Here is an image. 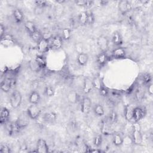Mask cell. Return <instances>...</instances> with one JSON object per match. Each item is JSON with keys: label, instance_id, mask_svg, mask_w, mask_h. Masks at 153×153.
I'll list each match as a JSON object with an SVG mask.
<instances>
[{"label": "cell", "instance_id": "cell-1", "mask_svg": "<svg viewBox=\"0 0 153 153\" xmlns=\"http://www.w3.org/2000/svg\"><path fill=\"white\" fill-rule=\"evenodd\" d=\"M22 96L21 93L17 91L14 90L11 94L10 98V102L11 107L14 109L19 108L22 103Z\"/></svg>", "mask_w": 153, "mask_h": 153}, {"label": "cell", "instance_id": "cell-2", "mask_svg": "<svg viewBox=\"0 0 153 153\" xmlns=\"http://www.w3.org/2000/svg\"><path fill=\"white\" fill-rule=\"evenodd\" d=\"M30 118L29 117V115L27 113V111L26 112H22L19 116L18 117L17 120L16 121L19 127L22 129L23 128H25L27 127L30 121Z\"/></svg>", "mask_w": 153, "mask_h": 153}, {"label": "cell", "instance_id": "cell-3", "mask_svg": "<svg viewBox=\"0 0 153 153\" xmlns=\"http://www.w3.org/2000/svg\"><path fill=\"white\" fill-rule=\"evenodd\" d=\"M26 111L30 119L32 120L36 119L41 113L40 108L36 104H32L28 107Z\"/></svg>", "mask_w": 153, "mask_h": 153}, {"label": "cell", "instance_id": "cell-4", "mask_svg": "<svg viewBox=\"0 0 153 153\" xmlns=\"http://www.w3.org/2000/svg\"><path fill=\"white\" fill-rule=\"evenodd\" d=\"M97 44L102 52H106L109 46V39L105 35H100L97 38Z\"/></svg>", "mask_w": 153, "mask_h": 153}, {"label": "cell", "instance_id": "cell-5", "mask_svg": "<svg viewBox=\"0 0 153 153\" xmlns=\"http://www.w3.org/2000/svg\"><path fill=\"white\" fill-rule=\"evenodd\" d=\"M146 114V110L143 107H136L134 108L132 120L134 122H139Z\"/></svg>", "mask_w": 153, "mask_h": 153}, {"label": "cell", "instance_id": "cell-6", "mask_svg": "<svg viewBox=\"0 0 153 153\" xmlns=\"http://www.w3.org/2000/svg\"><path fill=\"white\" fill-rule=\"evenodd\" d=\"M91 100L88 97H85L82 99L81 103V112L84 114H88L91 108Z\"/></svg>", "mask_w": 153, "mask_h": 153}, {"label": "cell", "instance_id": "cell-7", "mask_svg": "<svg viewBox=\"0 0 153 153\" xmlns=\"http://www.w3.org/2000/svg\"><path fill=\"white\" fill-rule=\"evenodd\" d=\"M118 10L120 12L123 14L124 15L127 14L131 8V6L130 3L126 0H122L120 1L118 3Z\"/></svg>", "mask_w": 153, "mask_h": 153}, {"label": "cell", "instance_id": "cell-8", "mask_svg": "<svg viewBox=\"0 0 153 153\" xmlns=\"http://www.w3.org/2000/svg\"><path fill=\"white\" fill-rule=\"evenodd\" d=\"M14 82H15V80L14 79H11V78L5 79L1 83V89L4 92L7 93L11 90Z\"/></svg>", "mask_w": 153, "mask_h": 153}, {"label": "cell", "instance_id": "cell-9", "mask_svg": "<svg viewBox=\"0 0 153 153\" xmlns=\"http://www.w3.org/2000/svg\"><path fill=\"white\" fill-rule=\"evenodd\" d=\"M36 150L37 152L47 153L48 152V146L46 141L43 139H39L36 143Z\"/></svg>", "mask_w": 153, "mask_h": 153}, {"label": "cell", "instance_id": "cell-10", "mask_svg": "<svg viewBox=\"0 0 153 153\" xmlns=\"http://www.w3.org/2000/svg\"><path fill=\"white\" fill-rule=\"evenodd\" d=\"M132 141L134 145H140L143 142V137L140 130L133 129Z\"/></svg>", "mask_w": 153, "mask_h": 153}, {"label": "cell", "instance_id": "cell-11", "mask_svg": "<svg viewBox=\"0 0 153 153\" xmlns=\"http://www.w3.org/2000/svg\"><path fill=\"white\" fill-rule=\"evenodd\" d=\"M5 124H6V128L8 133L10 134L18 133L21 129L18 126V124H17L16 121H14V122L8 121Z\"/></svg>", "mask_w": 153, "mask_h": 153}, {"label": "cell", "instance_id": "cell-12", "mask_svg": "<svg viewBox=\"0 0 153 153\" xmlns=\"http://www.w3.org/2000/svg\"><path fill=\"white\" fill-rule=\"evenodd\" d=\"M93 84L92 79L88 77H85L84 79L82 90L85 94H88L91 92L93 88Z\"/></svg>", "mask_w": 153, "mask_h": 153}, {"label": "cell", "instance_id": "cell-13", "mask_svg": "<svg viewBox=\"0 0 153 153\" xmlns=\"http://www.w3.org/2000/svg\"><path fill=\"white\" fill-rule=\"evenodd\" d=\"M37 48L41 53H45L49 49L48 40L45 38H42L40 41L37 43Z\"/></svg>", "mask_w": 153, "mask_h": 153}, {"label": "cell", "instance_id": "cell-14", "mask_svg": "<svg viewBox=\"0 0 153 153\" xmlns=\"http://www.w3.org/2000/svg\"><path fill=\"white\" fill-rule=\"evenodd\" d=\"M10 111L6 108H2L0 114V124L1 125L5 124L10 118Z\"/></svg>", "mask_w": 153, "mask_h": 153}, {"label": "cell", "instance_id": "cell-15", "mask_svg": "<svg viewBox=\"0 0 153 153\" xmlns=\"http://www.w3.org/2000/svg\"><path fill=\"white\" fill-rule=\"evenodd\" d=\"M1 44L5 47L11 46L14 44V40L13 36L8 34H5L1 38Z\"/></svg>", "mask_w": 153, "mask_h": 153}, {"label": "cell", "instance_id": "cell-16", "mask_svg": "<svg viewBox=\"0 0 153 153\" xmlns=\"http://www.w3.org/2000/svg\"><path fill=\"white\" fill-rule=\"evenodd\" d=\"M112 42L115 45H120L123 43V38L120 32L115 31L113 33L112 36Z\"/></svg>", "mask_w": 153, "mask_h": 153}, {"label": "cell", "instance_id": "cell-17", "mask_svg": "<svg viewBox=\"0 0 153 153\" xmlns=\"http://www.w3.org/2000/svg\"><path fill=\"white\" fill-rule=\"evenodd\" d=\"M88 61V56L85 53H80L77 57V62L81 66H85L87 64Z\"/></svg>", "mask_w": 153, "mask_h": 153}, {"label": "cell", "instance_id": "cell-18", "mask_svg": "<svg viewBox=\"0 0 153 153\" xmlns=\"http://www.w3.org/2000/svg\"><path fill=\"white\" fill-rule=\"evenodd\" d=\"M134 108L131 105H128L125 107L124 112L125 118L127 120L131 121L132 120Z\"/></svg>", "mask_w": 153, "mask_h": 153}, {"label": "cell", "instance_id": "cell-19", "mask_svg": "<svg viewBox=\"0 0 153 153\" xmlns=\"http://www.w3.org/2000/svg\"><path fill=\"white\" fill-rule=\"evenodd\" d=\"M134 95L135 98L137 101H142L144 99L145 95V91L143 87L142 86L138 87L135 91Z\"/></svg>", "mask_w": 153, "mask_h": 153}, {"label": "cell", "instance_id": "cell-20", "mask_svg": "<svg viewBox=\"0 0 153 153\" xmlns=\"http://www.w3.org/2000/svg\"><path fill=\"white\" fill-rule=\"evenodd\" d=\"M40 95L39 94L36 92V91H32L30 95H29V102L31 103V104H36L37 105L39 100H40Z\"/></svg>", "mask_w": 153, "mask_h": 153}, {"label": "cell", "instance_id": "cell-21", "mask_svg": "<svg viewBox=\"0 0 153 153\" xmlns=\"http://www.w3.org/2000/svg\"><path fill=\"white\" fill-rule=\"evenodd\" d=\"M112 55L116 59L124 58L126 56V51L123 48L119 47L112 51Z\"/></svg>", "mask_w": 153, "mask_h": 153}, {"label": "cell", "instance_id": "cell-22", "mask_svg": "<svg viewBox=\"0 0 153 153\" xmlns=\"http://www.w3.org/2000/svg\"><path fill=\"white\" fill-rule=\"evenodd\" d=\"M97 62L100 66L104 65L106 62L108 60V56L105 52H102L100 53L97 56Z\"/></svg>", "mask_w": 153, "mask_h": 153}, {"label": "cell", "instance_id": "cell-23", "mask_svg": "<svg viewBox=\"0 0 153 153\" xmlns=\"http://www.w3.org/2000/svg\"><path fill=\"white\" fill-rule=\"evenodd\" d=\"M29 67L33 72H38L41 69L40 65L37 62L36 59H31L29 62Z\"/></svg>", "mask_w": 153, "mask_h": 153}, {"label": "cell", "instance_id": "cell-24", "mask_svg": "<svg viewBox=\"0 0 153 153\" xmlns=\"http://www.w3.org/2000/svg\"><path fill=\"white\" fill-rule=\"evenodd\" d=\"M57 115L54 112H48L44 114V119L45 121L49 123H53L56 120Z\"/></svg>", "mask_w": 153, "mask_h": 153}, {"label": "cell", "instance_id": "cell-25", "mask_svg": "<svg viewBox=\"0 0 153 153\" xmlns=\"http://www.w3.org/2000/svg\"><path fill=\"white\" fill-rule=\"evenodd\" d=\"M51 45L54 49H59L62 47V39L60 37L57 36L53 38Z\"/></svg>", "mask_w": 153, "mask_h": 153}, {"label": "cell", "instance_id": "cell-26", "mask_svg": "<svg viewBox=\"0 0 153 153\" xmlns=\"http://www.w3.org/2000/svg\"><path fill=\"white\" fill-rule=\"evenodd\" d=\"M25 27L30 35L36 30L34 23L32 21H27L25 23Z\"/></svg>", "mask_w": 153, "mask_h": 153}, {"label": "cell", "instance_id": "cell-27", "mask_svg": "<svg viewBox=\"0 0 153 153\" xmlns=\"http://www.w3.org/2000/svg\"><path fill=\"white\" fill-rule=\"evenodd\" d=\"M13 16L14 19L17 23H21L23 20V14L19 9L14 10L13 12Z\"/></svg>", "mask_w": 153, "mask_h": 153}, {"label": "cell", "instance_id": "cell-28", "mask_svg": "<svg viewBox=\"0 0 153 153\" xmlns=\"http://www.w3.org/2000/svg\"><path fill=\"white\" fill-rule=\"evenodd\" d=\"M87 20H88V16L86 11L81 12V13L79 14L78 16V20L81 25H85L87 24Z\"/></svg>", "mask_w": 153, "mask_h": 153}, {"label": "cell", "instance_id": "cell-29", "mask_svg": "<svg viewBox=\"0 0 153 153\" xmlns=\"http://www.w3.org/2000/svg\"><path fill=\"white\" fill-rule=\"evenodd\" d=\"M112 141H113V143L115 146H119L121 145L123 143V137L121 136V134H120V133H116V134H114L113 136Z\"/></svg>", "mask_w": 153, "mask_h": 153}, {"label": "cell", "instance_id": "cell-30", "mask_svg": "<svg viewBox=\"0 0 153 153\" xmlns=\"http://www.w3.org/2000/svg\"><path fill=\"white\" fill-rule=\"evenodd\" d=\"M92 81H93V87L96 90H99L103 87L102 80L99 76H97L94 77V78L92 79Z\"/></svg>", "mask_w": 153, "mask_h": 153}, {"label": "cell", "instance_id": "cell-31", "mask_svg": "<svg viewBox=\"0 0 153 153\" xmlns=\"http://www.w3.org/2000/svg\"><path fill=\"white\" fill-rule=\"evenodd\" d=\"M30 36L31 38L37 43L43 38V34H42L39 31L37 30L32 34H30Z\"/></svg>", "mask_w": 153, "mask_h": 153}, {"label": "cell", "instance_id": "cell-32", "mask_svg": "<svg viewBox=\"0 0 153 153\" xmlns=\"http://www.w3.org/2000/svg\"><path fill=\"white\" fill-rule=\"evenodd\" d=\"M93 111H94V114L99 117H101V116L103 115L104 113H105L104 109H103V106L100 104L96 105L94 107Z\"/></svg>", "mask_w": 153, "mask_h": 153}, {"label": "cell", "instance_id": "cell-33", "mask_svg": "<svg viewBox=\"0 0 153 153\" xmlns=\"http://www.w3.org/2000/svg\"><path fill=\"white\" fill-rule=\"evenodd\" d=\"M101 131L102 133L104 134H110L111 133V129L110 126H109V124L106 122H103L102 124L101 127Z\"/></svg>", "mask_w": 153, "mask_h": 153}, {"label": "cell", "instance_id": "cell-34", "mask_svg": "<svg viewBox=\"0 0 153 153\" xmlns=\"http://www.w3.org/2000/svg\"><path fill=\"white\" fill-rule=\"evenodd\" d=\"M118 115L114 111H112L108 116V121L109 123H114L117 121Z\"/></svg>", "mask_w": 153, "mask_h": 153}, {"label": "cell", "instance_id": "cell-35", "mask_svg": "<svg viewBox=\"0 0 153 153\" xmlns=\"http://www.w3.org/2000/svg\"><path fill=\"white\" fill-rule=\"evenodd\" d=\"M35 59L37 61V62L39 63L41 68H45L46 66L47 62H46L45 58L44 57H43L42 56H38Z\"/></svg>", "mask_w": 153, "mask_h": 153}, {"label": "cell", "instance_id": "cell-36", "mask_svg": "<svg viewBox=\"0 0 153 153\" xmlns=\"http://www.w3.org/2000/svg\"><path fill=\"white\" fill-rule=\"evenodd\" d=\"M62 34L63 39L65 40H68L71 36V30L68 28H64L62 31Z\"/></svg>", "mask_w": 153, "mask_h": 153}, {"label": "cell", "instance_id": "cell-37", "mask_svg": "<svg viewBox=\"0 0 153 153\" xmlns=\"http://www.w3.org/2000/svg\"><path fill=\"white\" fill-rule=\"evenodd\" d=\"M44 94L48 97H52L54 95V90L51 86H46L44 89Z\"/></svg>", "mask_w": 153, "mask_h": 153}, {"label": "cell", "instance_id": "cell-38", "mask_svg": "<svg viewBox=\"0 0 153 153\" xmlns=\"http://www.w3.org/2000/svg\"><path fill=\"white\" fill-rule=\"evenodd\" d=\"M102 137L101 135L97 134L96 136H94L93 139V143L97 147L100 146L102 144Z\"/></svg>", "mask_w": 153, "mask_h": 153}, {"label": "cell", "instance_id": "cell-39", "mask_svg": "<svg viewBox=\"0 0 153 153\" xmlns=\"http://www.w3.org/2000/svg\"><path fill=\"white\" fill-rule=\"evenodd\" d=\"M151 75L148 73H145L142 76V81L145 84H148L151 81Z\"/></svg>", "mask_w": 153, "mask_h": 153}, {"label": "cell", "instance_id": "cell-40", "mask_svg": "<svg viewBox=\"0 0 153 153\" xmlns=\"http://www.w3.org/2000/svg\"><path fill=\"white\" fill-rule=\"evenodd\" d=\"M87 13V16H88V20H87V24L88 25H92L94 23V16L93 14V13L90 11H86Z\"/></svg>", "mask_w": 153, "mask_h": 153}, {"label": "cell", "instance_id": "cell-41", "mask_svg": "<svg viewBox=\"0 0 153 153\" xmlns=\"http://www.w3.org/2000/svg\"><path fill=\"white\" fill-rule=\"evenodd\" d=\"M10 148L6 144H1L0 146V152L1 153H10L11 152Z\"/></svg>", "mask_w": 153, "mask_h": 153}, {"label": "cell", "instance_id": "cell-42", "mask_svg": "<svg viewBox=\"0 0 153 153\" xmlns=\"http://www.w3.org/2000/svg\"><path fill=\"white\" fill-rule=\"evenodd\" d=\"M100 94L103 97H106L109 94V90L103 86L99 90Z\"/></svg>", "mask_w": 153, "mask_h": 153}, {"label": "cell", "instance_id": "cell-43", "mask_svg": "<svg viewBox=\"0 0 153 153\" xmlns=\"http://www.w3.org/2000/svg\"><path fill=\"white\" fill-rule=\"evenodd\" d=\"M35 3L36 6L39 8H44L47 5V2L46 1H35Z\"/></svg>", "mask_w": 153, "mask_h": 153}, {"label": "cell", "instance_id": "cell-44", "mask_svg": "<svg viewBox=\"0 0 153 153\" xmlns=\"http://www.w3.org/2000/svg\"><path fill=\"white\" fill-rule=\"evenodd\" d=\"M148 92L150 96H152L153 94V84L152 83L148 84Z\"/></svg>", "mask_w": 153, "mask_h": 153}, {"label": "cell", "instance_id": "cell-45", "mask_svg": "<svg viewBox=\"0 0 153 153\" xmlns=\"http://www.w3.org/2000/svg\"><path fill=\"white\" fill-rule=\"evenodd\" d=\"M85 1H84V0H78V1H75V3L77 5H78V6L84 7L85 6Z\"/></svg>", "mask_w": 153, "mask_h": 153}, {"label": "cell", "instance_id": "cell-46", "mask_svg": "<svg viewBox=\"0 0 153 153\" xmlns=\"http://www.w3.org/2000/svg\"><path fill=\"white\" fill-rule=\"evenodd\" d=\"M5 35V27L3 26L2 24L0 25V37L1 38Z\"/></svg>", "mask_w": 153, "mask_h": 153}, {"label": "cell", "instance_id": "cell-47", "mask_svg": "<svg viewBox=\"0 0 153 153\" xmlns=\"http://www.w3.org/2000/svg\"><path fill=\"white\" fill-rule=\"evenodd\" d=\"M93 1H86L84 7L86 8H89L93 5Z\"/></svg>", "mask_w": 153, "mask_h": 153}, {"label": "cell", "instance_id": "cell-48", "mask_svg": "<svg viewBox=\"0 0 153 153\" xmlns=\"http://www.w3.org/2000/svg\"><path fill=\"white\" fill-rule=\"evenodd\" d=\"M88 152H94V153H99V152H101V150L100 149H91L90 151H88Z\"/></svg>", "mask_w": 153, "mask_h": 153}, {"label": "cell", "instance_id": "cell-49", "mask_svg": "<svg viewBox=\"0 0 153 153\" xmlns=\"http://www.w3.org/2000/svg\"><path fill=\"white\" fill-rule=\"evenodd\" d=\"M108 3V1H100V4H101V5H106Z\"/></svg>", "mask_w": 153, "mask_h": 153}, {"label": "cell", "instance_id": "cell-50", "mask_svg": "<svg viewBox=\"0 0 153 153\" xmlns=\"http://www.w3.org/2000/svg\"><path fill=\"white\" fill-rule=\"evenodd\" d=\"M56 2L57 3H59V4H62V3L65 2V1H64V0H56Z\"/></svg>", "mask_w": 153, "mask_h": 153}, {"label": "cell", "instance_id": "cell-51", "mask_svg": "<svg viewBox=\"0 0 153 153\" xmlns=\"http://www.w3.org/2000/svg\"><path fill=\"white\" fill-rule=\"evenodd\" d=\"M140 2H141L142 4H145V3H147V2H148L149 1H140Z\"/></svg>", "mask_w": 153, "mask_h": 153}]
</instances>
